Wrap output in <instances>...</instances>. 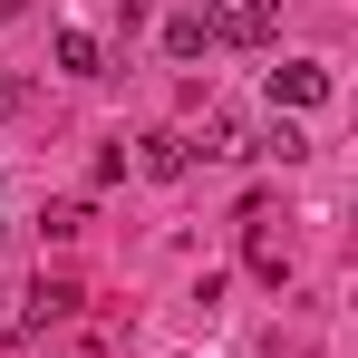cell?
<instances>
[{"label":"cell","mask_w":358,"mask_h":358,"mask_svg":"<svg viewBox=\"0 0 358 358\" xmlns=\"http://www.w3.org/2000/svg\"><path fill=\"white\" fill-rule=\"evenodd\" d=\"M213 20V39H271L281 29V0H223V10H203Z\"/></svg>","instance_id":"7a4b0ae2"},{"label":"cell","mask_w":358,"mask_h":358,"mask_svg":"<svg viewBox=\"0 0 358 358\" xmlns=\"http://www.w3.org/2000/svg\"><path fill=\"white\" fill-rule=\"evenodd\" d=\"M68 310H78V291H68V281H39V291H29V320H39V329H49V320H68Z\"/></svg>","instance_id":"52a82bcc"},{"label":"cell","mask_w":358,"mask_h":358,"mask_svg":"<svg viewBox=\"0 0 358 358\" xmlns=\"http://www.w3.org/2000/svg\"><path fill=\"white\" fill-rule=\"evenodd\" d=\"M136 165H145L155 184H175L184 165H194V145H184V136H145V145H136Z\"/></svg>","instance_id":"3957f363"},{"label":"cell","mask_w":358,"mask_h":358,"mask_svg":"<svg viewBox=\"0 0 358 358\" xmlns=\"http://www.w3.org/2000/svg\"><path fill=\"white\" fill-rule=\"evenodd\" d=\"M203 155H252V126H242V117H213V145H203Z\"/></svg>","instance_id":"ba28073f"},{"label":"cell","mask_w":358,"mask_h":358,"mask_svg":"<svg viewBox=\"0 0 358 358\" xmlns=\"http://www.w3.org/2000/svg\"><path fill=\"white\" fill-rule=\"evenodd\" d=\"M0 20H20V0H0Z\"/></svg>","instance_id":"9c48e42d"},{"label":"cell","mask_w":358,"mask_h":358,"mask_svg":"<svg viewBox=\"0 0 358 358\" xmlns=\"http://www.w3.org/2000/svg\"><path fill=\"white\" fill-rule=\"evenodd\" d=\"M59 68H68V78H97V68H107V49H97L87 29H59Z\"/></svg>","instance_id":"8992f818"},{"label":"cell","mask_w":358,"mask_h":358,"mask_svg":"<svg viewBox=\"0 0 358 358\" xmlns=\"http://www.w3.org/2000/svg\"><path fill=\"white\" fill-rule=\"evenodd\" d=\"M252 155H281V165H300V155H310V136H300L291 117H271L262 136H252Z\"/></svg>","instance_id":"5b68a950"},{"label":"cell","mask_w":358,"mask_h":358,"mask_svg":"<svg viewBox=\"0 0 358 358\" xmlns=\"http://www.w3.org/2000/svg\"><path fill=\"white\" fill-rule=\"evenodd\" d=\"M271 107H281V117H300V107H329V68H320V59L271 68Z\"/></svg>","instance_id":"6da1fadb"},{"label":"cell","mask_w":358,"mask_h":358,"mask_svg":"<svg viewBox=\"0 0 358 358\" xmlns=\"http://www.w3.org/2000/svg\"><path fill=\"white\" fill-rule=\"evenodd\" d=\"M203 49H213V20H203V10L165 20V59H203Z\"/></svg>","instance_id":"277c9868"}]
</instances>
